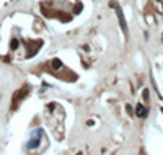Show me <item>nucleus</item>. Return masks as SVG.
I'll list each match as a JSON object with an SVG mask.
<instances>
[{
  "instance_id": "nucleus-4",
  "label": "nucleus",
  "mask_w": 163,
  "mask_h": 155,
  "mask_svg": "<svg viewBox=\"0 0 163 155\" xmlns=\"http://www.w3.org/2000/svg\"><path fill=\"white\" fill-rule=\"evenodd\" d=\"M60 67H62V62L59 61V59L52 61V69H60Z\"/></svg>"
},
{
  "instance_id": "nucleus-6",
  "label": "nucleus",
  "mask_w": 163,
  "mask_h": 155,
  "mask_svg": "<svg viewBox=\"0 0 163 155\" xmlns=\"http://www.w3.org/2000/svg\"><path fill=\"white\" fill-rule=\"evenodd\" d=\"M80 10H82V5H77V7H75V13L80 12Z\"/></svg>"
},
{
  "instance_id": "nucleus-2",
  "label": "nucleus",
  "mask_w": 163,
  "mask_h": 155,
  "mask_svg": "<svg viewBox=\"0 0 163 155\" xmlns=\"http://www.w3.org/2000/svg\"><path fill=\"white\" fill-rule=\"evenodd\" d=\"M136 114L139 116V118H145V116H147V108H145L144 105H137V108H136Z\"/></svg>"
},
{
  "instance_id": "nucleus-7",
  "label": "nucleus",
  "mask_w": 163,
  "mask_h": 155,
  "mask_svg": "<svg viewBox=\"0 0 163 155\" xmlns=\"http://www.w3.org/2000/svg\"><path fill=\"white\" fill-rule=\"evenodd\" d=\"M77 155H80V154H77Z\"/></svg>"
},
{
  "instance_id": "nucleus-3",
  "label": "nucleus",
  "mask_w": 163,
  "mask_h": 155,
  "mask_svg": "<svg viewBox=\"0 0 163 155\" xmlns=\"http://www.w3.org/2000/svg\"><path fill=\"white\" fill-rule=\"evenodd\" d=\"M26 93H28V88H23V90H20V93H18V95H16V96H13V105L16 106V103H18L20 100H21L23 96L26 95Z\"/></svg>"
},
{
  "instance_id": "nucleus-5",
  "label": "nucleus",
  "mask_w": 163,
  "mask_h": 155,
  "mask_svg": "<svg viewBox=\"0 0 163 155\" xmlns=\"http://www.w3.org/2000/svg\"><path fill=\"white\" fill-rule=\"evenodd\" d=\"M16 47H18V41L13 39V41H12V49H16Z\"/></svg>"
},
{
  "instance_id": "nucleus-1",
  "label": "nucleus",
  "mask_w": 163,
  "mask_h": 155,
  "mask_svg": "<svg viewBox=\"0 0 163 155\" xmlns=\"http://www.w3.org/2000/svg\"><path fill=\"white\" fill-rule=\"evenodd\" d=\"M116 12H117V18H119V21H121V28H122V31H124V33H127L126 20H124V16H122V12H121V8H116Z\"/></svg>"
}]
</instances>
